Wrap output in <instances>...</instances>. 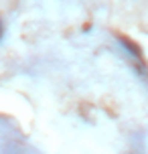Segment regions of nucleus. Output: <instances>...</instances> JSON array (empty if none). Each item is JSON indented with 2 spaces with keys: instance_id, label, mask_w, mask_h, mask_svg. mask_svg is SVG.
I'll return each mask as SVG.
<instances>
[{
  "instance_id": "1",
  "label": "nucleus",
  "mask_w": 148,
  "mask_h": 154,
  "mask_svg": "<svg viewBox=\"0 0 148 154\" xmlns=\"http://www.w3.org/2000/svg\"><path fill=\"white\" fill-rule=\"evenodd\" d=\"M0 38H2V23H0Z\"/></svg>"
}]
</instances>
